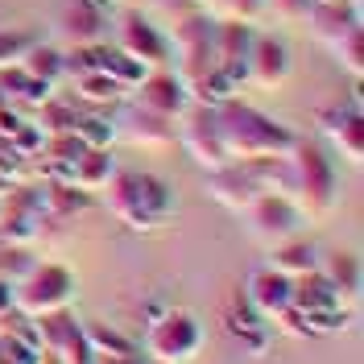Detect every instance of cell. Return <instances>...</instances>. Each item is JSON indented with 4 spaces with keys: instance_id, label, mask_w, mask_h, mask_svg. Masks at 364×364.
Masks as SVG:
<instances>
[{
    "instance_id": "obj_1",
    "label": "cell",
    "mask_w": 364,
    "mask_h": 364,
    "mask_svg": "<svg viewBox=\"0 0 364 364\" xmlns=\"http://www.w3.org/2000/svg\"><path fill=\"white\" fill-rule=\"evenodd\" d=\"M215 124H220V136H224V149L232 161L290 154L294 141H298L286 124H277L273 116L257 112L240 95H228L224 104H215Z\"/></svg>"
},
{
    "instance_id": "obj_2",
    "label": "cell",
    "mask_w": 364,
    "mask_h": 364,
    "mask_svg": "<svg viewBox=\"0 0 364 364\" xmlns=\"http://www.w3.org/2000/svg\"><path fill=\"white\" fill-rule=\"evenodd\" d=\"M290 166H294V203L306 220H323L336 199H340V170L331 154L318 141H294L290 149Z\"/></svg>"
},
{
    "instance_id": "obj_3",
    "label": "cell",
    "mask_w": 364,
    "mask_h": 364,
    "mask_svg": "<svg viewBox=\"0 0 364 364\" xmlns=\"http://www.w3.org/2000/svg\"><path fill=\"white\" fill-rule=\"evenodd\" d=\"M70 302H75V273L67 265H58V261H38L13 286V306L25 318H42V315H54V311H67Z\"/></svg>"
},
{
    "instance_id": "obj_4",
    "label": "cell",
    "mask_w": 364,
    "mask_h": 364,
    "mask_svg": "<svg viewBox=\"0 0 364 364\" xmlns=\"http://www.w3.org/2000/svg\"><path fill=\"white\" fill-rule=\"evenodd\" d=\"M211 29H215V21L207 13H199V9L174 17V29H170V63H174V75H178L186 87L199 83L207 70H215Z\"/></svg>"
},
{
    "instance_id": "obj_5",
    "label": "cell",
    "mask_w": 364,
    "mask_h": 364,
    "mask_svg": "<svg viewBox=\"0 0 364 364\" xmlns=\"http://www.w3.org/2000/svg\"><path fill=\"white\" fill-rule=\"evenodd\" d=\"M199 348H203V327H199V318L195 315H186V311H174V306H170L161 318L149 323V336H145V352H149V356L186 364Z\"/></svg>"
},
{
    "instance_id": "obj_6",
    "label": "cell",
    "mask_w": 364,
    "mask_h": 364,
    "mask_svg": "<svg viewBox=\"0 0 364 364\" xmlns=\"http://www.w3.org/2000/svg\"><path fill=\"white\" fill-rule=\"evenodd\" d=\"M116 46L124 54H133L136 63L149 70L170 67V38L141 9H129V4L120 9V17H116Z\"/></svg>"
},
{
    "instance_id": "obj_7",
    "label": "cell",
    "mask_w": 364,
    "mask_h": 364,
    "mask_svg": "<svg viewBox=\"0 0 364 364\" xmlns=\"http://www.w3.org/2000/svg\"><path fill=\"white\" fill-rule=\"evenodd\" d=\"M240 215H245V224H249L252 236H257V240H269V245L290 240V236H298V232L306 228V215H302L298 203L286 199V195H257Z\"/></svg>"
},
{
    "instance_id": "obj_8",
    "label": "cell",
    "mask_w": 364,
    "mask_h": 364,
    "mask_svg": "<svg viewBox=\"0 0 364 364\" xmlns=\"http://www.w3.org/2000/svg\"><path fill=\"white\" fill-rule=\"evenodd\" d=\"M178 141L203 170H220L224 161H232L224 149V136H220V124H215V108H207V104H191L178 116Z\"/></svg>"
},
{
    "instance_id": "obj_9",
    "label": "cell",
    "mask_w": 364,
    "mask_h": 364,
    "mask_svg": "<svg viewBox=\"0 0 364 364\" xmlns=\"http://www.w3.org/2000/svg\"><path fill=\"white\" fill-rule=\"evenodd\" d=\"M318 129L323 136L340 149V158H348L352 166L364 161V112L360 100H348V104H331L318 112Z\"/></svg>"
},
{
    "instance_id": "obj_10",
    "label": "cell",
    "mask_w": 364,
    "mask_h": 364,
    "mask_svg": "<svg viewBox=\"0 0 364 364\" xmlns=\"http://www.w3.org/2000/svg\"><path fill=\"white\" fill-rule=\"evenodd\" d=\"M133 95H136V104H141V108L166 116V120H174V124H178V116L191 108V91H186V83H182L170 67L149 70V75L136 83Z\"/></svg>"
},
{
    "instance_id": "obj_11",
    "label": "cell",
    "mask_w": 364,
    "mask_h": 364,
    "mask_svg": "<svg viewBox=\"0 0 364 364\" xmlns=\"http://www.w3.org/2000/svg\"><path fill=\"white\" fill-rule=\"evenodd\" d=\"M215 46V70H224L236 87L249 83V46H252V25L245 21H215L211 29Z\"/></svg>"
},
{
    "instance_id": "obj_12",
    "label": "cell",
    "mask_w": 364,
    "mask_h": 364,
    "mask_svg": "<svg viewBox=\"0 0 364 364\" xmlns=\"http://www.w3.org/2000/svg\"><path fill=\"white\" fill-rule=\"evenodd\" d=\"M290 79V50L273 33H252L249 46V83L261 91H277Z\"/></svg>"
},
{
    "instance_id": "obj_13",
    "label": "cell",
    "mask_w": 364,
    "mask_h": 364,
    "mask_svg": "<svg viewBox=\"0 0 364 364\" xmlns=\"http://www.w3.org/2000/svg\"><path fill=\"white\" fill-rule=\"evenodd\" d=\"M174 207H178V199L158 174H136V207L129 228L133 232H158L174 220Z\"/></svg>"
},
{
    "instance_id": "obj_14",
    "label": "cell",
    "mask_w": 364,
    "mask_h": 364,
    "mask_svg": "<svg viewBox=\"0 0 364 364\" xmlns=\"http://www.w3.org/2000/svg\"><path fill=\"white\" fill-rule=\"evenodd\" d=\"M112 124H116V136H124V141H133V145H145V149H166V145L178 141V124H174V120L149 112V108H141V104H124L120 120H112Z\"/></svg>"
},
{
    "instance_id": "obj_15",
    "label": "cell",
    "mask_w": 364,
    "mask_h": 364,
    "mask_svg": "<svg viewBox=\"0 0 364 364\" xmlns=\"http://www.w3.org/2000/svg\"><path fill=\"white\" fill-rule=\"evenodd\" d=\"M290 298H294V277L277 273L273 265L249 273V286H245V302L261 318H277L282 311H290Z\"/></svg>"
},
{
    "instance_id": "obj_16",
    "label": "cell",
    "mask_w": 364,
    "mask_h": 364,
    "mask_svg": "<svg viewBox=\"0 0 364 364\" xmlns=\"http://www.w3.org/2000/svg\"><path fill=\"white\" fill-rule=\"evenodd\" d=\"M207 195L220 207H228V211H245L261 195V186L252 182L245 161H224L220 170H207Z\"/></svg>"
},
{
    "instance_id": "obj_17",
    "label": "cell",
    "mask_w": 364,
    "mask_h": 364,
    "mask_svg": "<svg viewBox=\"0 0 364 364\" xmlns=\"http://www.w3.org/2000/svg\"><path fill=\"white\" fill-rule=\"evenodd\" d=\"M306 25H311V33H315L323 46H336L343 33L364 29L356 0H315L311 13H306Z\"/></svg>"
},
{
    "instance_id": "obj_18",
    "label": "cell",
    "mask_w": 364,
    "mask_h": 364,
    "mask_svg": "<svg viewBox=\"0 0 364 364\" xmlns=\"http://www.w3.org/2000/svg\"><path fill=\"white\" fill-rule=\"evenodd\" d=\"M0 95H4V104H13V108H21V112L29 116L42 100L54 95V83H42L38 75H29V70L17 63V67L0 70Z\"/></svg>"
},
{
    "instance_id": "obj_19",
    "label": "cell",
    "mask_w": 364,
    "mask_h": 364,
    "mask_svg": "<svg viewBox=\"0 0 364 364\" xmlns=\"http://www.w3.org/2000/svg\"><path fill=\"white\" fill-rule=\"evenodd\" d=\"M63 25H67V38L75 46L108 42V38H104V33H108V4H104V0H70Z\"/></svg>"
},
{
    "instance_id": "obj_20",
    "label": "cell",
    "mask_w": 364,
    "mask_h": 364,
    "mask_svg": "<svg viewBox=\"0 0 364 364\" xmlns=\"http://www.w3.org/2000/svg\"><path fill=\"white\" fill-rule=\"evenodd\" d=\"M38 203H42V215L46 220H75V215H83L91 207V195L87 191H79L75 182H42L38 186Z\"/></svg>"
},
{
    "instance_id": "obj_21",
    "label": "cell",
    "mask_w": 364,
    "mask_h": 364,
    "mask_svg": "<svg viewBox=\"0 0 364 364\" xmlns=\"http://www.w3.org/2000/svg\"><path fill=\"white\" fill-rule=\"evenodd\" d=\"M245 170H249L252 182L261 186V195H286V199H294V166H290V154L249 158Z\"/></svg>"
},
{
    "instance_id": "obj_22",
    "label": "cell",
    "mask_w": 364,
    "mask_h": 364,
    "mask_svg": "<svg viewBox=\"0 0 364 364\" xmlns=\"http://www.w3.org/2000/svg\"><path fill=\"white\" fill-rule=\"evenodd\" d=\"M318 269L331 282V290L340 294L343 306L356 311V302H360V261H356L352 252H331L327 261H318Z\"/></svg>"
},
{
    "instance_id": "obj_23",
    "label": "cell",
    "mask_w": 364,
    "mask_h": 364,
    "mask_svg": "<svg viewBox=\"0 0 364 364\" xmlns=\"http://www.w3.org/2000/svg\"><path fill=\"white\" fill-rule=\"evenodd\" d=\"M318 249L311 240H302V236H290V240H277L269 252V265L277 273H286V277H302V273H315L318 269Z\"/></svg>"
},
{
    "instance_id": "obj_24",
    "label": "cell",
    "mask_w": 364,
    "mask_h": 364,
    "mask_svg": "<svg viewBox=\"0 0 364 364\" xmlns=\"http://www.w3.org/2000/svg\"><path fill=\"white\" fill-rule=\"evenodd\" d=\"M112 170H116L112 149H83L79 161L70 166V182H75L79 191H87V195H100L104 182L112 178Z\"/></svg>"
},
{
    "instance_id": "obj_25",
    "label": "cell",
    "mask_w": 364,
    "mask_h": 364,
    "mask_svg": "<svg viewBox=\"0 0 364 364\" xmlns=\"http://www.w3.org/2000/svg\"><path fill=\"white\" fill-rule=\"evenodd\" d=\"M75 95H79L87 108H100V104H120V100H129L133 91L120 87L112 75H104V70H87V75L75 79Z\"/></svg>"
},
{
    "instance_id": "obj_26",
    "label": "cell",
    "mask_w": 364,
    "mask_h": 364,
    "mask_svg": "<svg viewBox=\"0 0 364 364\" xmlns=\"http://www.w3.org/2000/svg\"><path fill=\"white\" fill-rule=\"evenodd\" d=\"M104 199H108V211H112L120 224L133 220V207H136V170H120L116 166L112 178L104 182Z\"/></svg>"
},
{
    "instance_id": "obj_27",
    "label": "cell",
    "mask_w": 364,
    "mask_h": 364,
    "mask_svg": "<svg viewBox=\"0 0 364 364\" xmlns=\"http://www.w3.org/2000/svg\"><path fill=\"white\" fill-rule=\"evenodd\" d=\"M100 70H104V75H112L116 83H120V87H129V91H136V83L149 75V67H141L133 54H124V50H120L116 42H104V54H100Z\"/></svg>"
},
{
    "instance_id": "obj_28",
    "label": "cell",
    "mask_w": 364,
    "mask_h": 364,
    "mask_svg": "<svg viewBox=\"0 0 364 364\" xmlns=\"http://www.w3.org/2000/svg\"><path fill=\"white\" fill-rule=\"evenodd\" d=\"M265 323H269V318H261L249 302H240V306L232 311V327H236L240 343L249 348L252 356H265V352H269V327H265Z\"/></svg>"
},
{
    "instance_id": "obj_29",
    "label": "cell",
    "mask_w": 364,
    "mask_h": 364,
    "mask_svg": "<svg viewBox=\"0 0 364 364\" xmlns=\"http://www.w3.org/2000/svg\"><path fill=\"white\" fill-rule=\"evenodd\" d=\"M70 133L79 136L87 149H112L116 124L104 112H95V108H79V116H75V129H70Z\"/></svg>"
},
{
    "instance_id": "obj_30",
    "label": "cell",
    "mask_w": 364,
    "mask_h": 364,
    "mask_svg": "<svg viewBox=\"0 0 364 364\" xmlns=\"http://www.w3.org/2000/svg\"><path fill=\"white\" fill-rule=\"evenodd\" d=\"M75 116H79V108L75 104H63V100H42L33 112H29V120L42 129V136H63V133H70L75 129Z\"/></svg>"
},
{
    "instance_id": "obj_31",
    "label": "cell",
    "mask_w": 364,
    "mask_h": 364,
    "mask_svg": "<svg viewBox=\"0 0 364 364\" xmlns=\"http://www.w3.org/2000/svg\"><path fill=\"white\" fill-rule=\"evenodd\" d=\"M21 67L29 70V75H38L42 83H58L63 79V50L58 46H38L29 42V50H25Z\"/></svg>"
},
{
    "instance_id": "obj_32",
    "label": "cell",
    "mask_w": 364,
    "mask_h": 364,
    "mask_svg": "<svg viewBox=\"0 0 364 364\" xmlns=\"http://www.w3.org/2000/svg\"><path fill=\"white\" fill-rule=\"evenodd\" d=\"M33 265H38V252L29 249V245H4L0 240V282L4 286H17Z\"/></svg>"
},
{
    "instance_id": "obj_33",
    "label": "cell",
    "mask_w": 364,
    "mask_h": 364,
    "mask_svg": "<svg viewBox=\"0 0 364 364\" xmlns=\"http://www.w3.org/2000/svg\"><path fill=\"white\" fill-rule=\"evenodd\" d=\"M83 336H87L91 352L95 356H133L136 343L124 340L120 331H112V327H104V323H91V327H83Z\"/></svg>"
},
{
    "instance_id": "obj_34",
    "label": "cell",
    "mask_w": 364,
    "mask_h": 364,
    "mask_svg": "<svg viewBox=\"0 0 364 364\" xmlns=\"http://www.w3.org/2000/svg\"><path fill=\"white\" fill-rule=\"evenodd\" d=\"M265 13V0H211L207 4V17L211 21H245L252 25Z\"/></svg>"
},
{
    "instance_id": "obj_35",
    "label": "cell",
    "mask_w": 364,
    "mask_h": 364,
    "mask_svg": "<svg viewBox=\"0 0 364 364\" xmlns=\"http://www.w3.org/2000/svg\"><path fill=\"white\" fill-rule=\"evenodd\" d=\"M331 54H336V63H340L352 79H360L364 75V29H352V33H343L336 46H327Z\"/></svg>"
},
{
    "instance_id": "obj_36",
    "label": "cell",
    "mask_w": 364,
    "mask_h": 364,
    "mask_svg": "<svg viewBox=\"0 0 364 364\" xmlns=\"http://www.w3.org/2000/svg\"><path fill=\"white\" fill-rule=\"evenodd\" d=\"M9 145H13V154L17 158H25V161H33L38 154H42V145H46V136H42V129L25 116L21 124H17V133L9 136Z\"/></svg>"
},
{
    "instance_id": "obj_37",
    "label": "cell",
    "mask_w": 364,
    "mask_h": 364,
    "mask_svg": "<svg viewBox=\"0 0 364 364\" xmlns=\"http://www.w3.org/2000/svg\"><path fill=\"white\" fill-rule=\"evenodd\" d=\"M29 33H17V29H0V70L4 67H17L25 58V50H29Z\"/></svg>"
},
{
    "instance_id": "obj_38",
    "label": "cell",
    "mask_w": 364,
    "mask_h": 364,
    "mask_svg": "<svg viewBox=\"0 0 364 364\" xmlns=\"http://www.w3.org/2000/svg\"><path fill=\"white\" fill-rule=\"evenodd\" d=\"M311 4L315 0H265V9H273V17H282V21H306Z\"/></svg>"
},
{
    "instance_id": "obj_39",
    "label": "cell",
    "mask_w": 364,
    "mask_h": 364,
    "mask_svg": "<svg viewBox=\"0 0 364 364\" xmlns=\"http://www.w3.org/2000/svg\"><path fill=\"white\" fill-rule=\"evenodd\" d=\"M13 318H17V306H13V286H4V282H0V327H4V323H13Z\"/></svg>"
},
{
    "instance_id": "obj_40",
    "label": "cell",
    "mask_w": 364,
    "mask_h": 364,
    "mask_svg": "<svg viewBox=\"0 0 364 364\" xmlns=\"http://www.w3.org/2000/svg\"><path fill=\"white\" fill-rule=\"evenodd\" d=\"M91 364H145V360H141V352H133V356H95L91 352Z\"/></svg>"
},
{
    "instance_id": "obj_41",
    "label": "cell",
    "mask_w": 364,
    "mask_h": 364,
    "mask_svg": "<svg viewBox=\"0 0 364 364\" xmlns=\"http://www.w3.org/2000/svg\"><path fill=\"white\" fill-rule=\"evenodd\" d=\"M9 191H13V182H9V178H0V203H4V195H9Z\"/></svg>"
},
{
    "instance_id": "obj_42",
    "label": "cell",
    "mask_w": 364,
    "mask_h": 364,
    "mask_svg": "<svg viewBox=\"0 0 364 364\" xmlns=\"http://www.w3.org/2000/svg\"><path fill=\"white\" fill-rule=\"evenodd\" d=\"M104 4H108V9H112V4H116V9H124V4H129V0H104Z\"/></svg>"
},
{
    "instance_id": "obj_43",
    "label": "cell",
    "mask_w": 364,
    "mask_h": 364,
    "mask_svg": "<svg viewBox=\"0 0 364 364\" xmlns=\"http://www.w3.org/2000/svg\"><path fill=\"white\" fill-rule=\"evenodd\" d=\"M145 364H178V360H158V356H149Z\"/></svg>"
},
{
    "instance_id": "obj_44",
    "label": "cell",
    "mask_w": 364,
    "mask_h": 364,
    "mask_svg": "<svg viewBox=\"0 0 364 364\" xmlns=\"http://www.w3.org/2000/svg\"><path fill=\"white\" fill-rule=\"evenodd\" d=\"M0 364H13V360H9V356H4V352H0Z\"/></svg>"
},
{
    "instance_id": "obj_45",
    "label": "cell",
    "mask_w": 364,
    "mask_h": 364,
    "mask_svg": "<svg viewBox=\"0 0 364 364\" xmlns=\"http://www.w3.org/2000/svg\"><path fill=\"white\" fill-rule=\"evenodd\" d=\"M0 104H4V95H0Z\"/></svg>"
},
{
    "instance_id": "obj_46",
    "label": "cell",
    "mask_w": 364,
    "mask_h": 364,
    "mask_svg": "<svg viewBox=\"0 0 364 364\" xmlns=\"http://www.w3.org/2000/svg\"><path fill=\"white\" fill-rule=\"evenodd\" d=\"M0 211H4V203H0Z\"/></svg>"
}]
</instances>
